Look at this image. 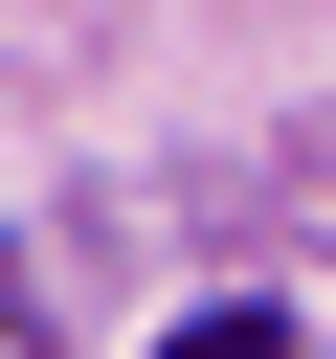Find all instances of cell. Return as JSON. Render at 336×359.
Segmentation results:
<instances>
[{
    "label": "cell",
    "mask_w": 336,
    "mask_h": 359,
    "mask_svg": "<svg viewBox=\"0 0 336 359\" xmlns=\"http://www.w3.org/2000/svg\"><path fill=\"white\" fill-rule=\"evenodd\" d=\"M157 359H291V314H179Z\"/></svg>",
    "instance_id": "obj_1"
}]
</instances>
